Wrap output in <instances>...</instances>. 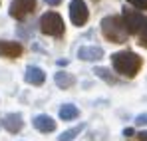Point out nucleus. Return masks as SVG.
Here are the masks:
<instances>
[{
  "mask_svg": "<svg viewBox=\"0 0 147 141\" xmlns=\"http://www.w3.org/2000/svg\"><path fill=\"white\" fill-rule=\"evenodd\" d=\"M111 64H113V70L117 74H121L125 78H135L137 72L141 70L143 62H141V58L135 52L125 50V52H115L111 56Z\"/></svg>",
  "mask_w": 147,
  "mask_h": 141,
  "instance_id": "obj_1",
  "label": "nucleus"
},
{
  "mask_svg": "<svg viewBox=\"0 0 147 141\" xmlns=\"http://www.w3.org/2000/svg\"><path fill=\"white\" fill-rule=\"evenodd\" d=\"M101 34H103L105 40H109L113 44L127 42V36H129V32L125 28V22L119 16H105L101 20Z\"/></svg>",
  "mask_w": 147,
  "mask_h": 141,
  "instance_id": "obj_2",
  "label": "nucleus"
},
{
  "mask_svg": "<svg viewBox=\"0 0 147 141\" xmlns=\"http://www.w3.org/2000/svg\"><path fill=\"white\" fill-rule=\"evenodd\" d=\"M40 30L48 36H62L64 34V20L56 12H46L40 18Z\"/></svg>",
  "mask_w": 147,
  "mask_h": 141,
  "instance_id": "obj_3",
  "label": "nucleus"
},
{
  "mask_svg": "<svg viewBox=\"0 0 147 141\" xmlns=\"http://www.w3.org/2000/svg\"><path fill=\"white\" fill-rule=\"evenodd\" d=\"M123 22H125V28H127V32L129 34H137L139 36V32H141V28H143V24H145V18L143 14H139V12H135V10H129V8H123Z\"/></svg>",
  "mask_w": 147,
  "mask_h": 141,
  "instance_id": "obj_4",
  "label": "nucleus"
},
{
  "mask_svg": "<svg viewBox=\"0 0 147 141\" xmlns=\"http://www.w3.org/2000/svg\"><path fill=\"white\" fill-rule=\"evenodd\" d=\"M36 0H12L10 4V16L16 20H24L30 12H34Z\"/></svg>",
  "mask_w": 147,
  "mask_h": 141,
  "instance_id": "obj_5",
  "label": "nucleus"
},
{
  "mask_svg": "<svg viewBox=\"0 0 147 141\" xmlns=\"http://www.w3.org/2000/svg\"><path fill=\"white\" fill-rule=\"evenodd\" d=\"M88 6L84 0H72L70 2V18L76 26H84L88 22Z\"/></svg>",
  "mask_w": 147,
  "mask_h": 141,
  "instance_id": "obj_6",
  "label": "nucleus"
},
{
  "mask_svg": "<svg viewBox=\"0 0 147 141\" xmlns=\"http://www.w3.org/2000/svg\"><path fill=\"white\" fill-rule=\"evenodd\" d=\"M24 52L22 44L18 42H8V40H0V56L2 58H18Z\"/></svg>",
  "mask_w": 147,
  "mask_h": 141,
  "instance_id": "obj_7",
  "label": "nucleus"
},
{
  "mask_svg": "<svg viewBox=\"0 0 147 141\" xmlns=\"http://www.w3.org/2000/svg\"><path fill=\"white\" fill-rule=\"evenodd\" d=\"M78 58L86 60V62H98L103 58V50L98 46H84L78 50Z\"/></svg>",
  "mask_w": 147,
  "mask_h": 141,
  "instance_id": "obj_8",
  "label": "nucleus"
},
{
  "mask_svg": "<svg viewBox=\"0 0 147 141\" xmlns=\"http://www.w3.org/2000/svg\"><path fill=\"white\" fill-rule=\"evenodd\" d=\"M24 80L28 84H32V86H42L44 80H46V74H44V70H40L36 66H28L26 74H24Z\"/></svg>",
  "mask_w": 147,
  "mask_h": 141,
  "instance_id": "obj_9",
  "label": "nucleus"
},
{
  "mask_svg": "<svg viewBox=\"0 0 147 141\" xmlns=\"http://www.w3.org/2000/svg\"><path fill=\"white\" fill-rule=\"evenodd\" d=\"M2 123H4L6 131H10V133H18L24 127V121H22V115L20 113H8Z\"/></svg>",
  "mask_w": 147,
  "mask_h": 141,
  "instance_id": "obj_10",
  "label": "nucleus"
},
{
  "mask_svg": "<svg viewBox=\"0 0 147 141\" xmlns=\"http://www.w3.org/2000/svg\"><path fill=\"white\" fill-rule=\"evenodd\" d=\"M34 127L42 133H50L56 129V121L50 117V115H36L34 117Z\"/></svg>",
  "mask_w": 147,
  "mask_h": 141,
  "instance_id": "obj_11",
  "label": "nucleus"
},
{
  "mask_svg": "<svg viewBox=\"0 0 147 141\" xmlns=\"http://www.w3.org/2000/svg\"><path fill=\"white\" fill-rule=\"evenodd\" d=\"M54 82H56V86H58V88H62V90H68V88H72V86H74L76 78H74L72 74H66V72H58V74L54 76Z\"/></svg>",
  "mask_w": 147,
  "mask_h": 141,
  "instance_id": "obj_12",
  "label": "nucleus"
},
{
  "mask_svg": "<svg viewBox=\"0 0 147 141\" xmlns=\"http://www.w3.org/2000/svg\"><path fill=\"white\" fill-rule=\"evenodd\" d=\"M78 115H80V111H78V107L72 105V103H66V105H62V107H60V117L64 119V121L76 119Z\"/></svg>",
  "mask_w": 147,
  "mask_h": 141,
  "instance_id": "obj_13",
  "label": "nucleus"
},
{
  "mask_svg": "<svg viewBox=\"0 0 147 141\" xmlns=\"http://www.w3.org/2000/svg\"><path fill=\"white\" fill-rule=\"evenodd\" d=\"M84 127H86V125H84V123H80V125L72 127V129L64 131V133H62V135H60L58 139H60V141H72L74 137H76V135H80V131H84Z\"/></svg>",
  "mask_w": 147,
  "mask_h": 141,
  "instance_id": "obj_14",
  "label": "nucleus"
},
{
  "mask_svg": "<svg viewBox=\"0 0 147 141\" xmlns=\"http://www.w3.org/2000/svg\"><path fill=\"white\" fill-rule=\"evenodd\" d=\"M94 74H96L98 78H101L103 82H107V84H115V82H117V78H115V76H111V72L105 70V68H96Z\"/></svg>",
  "mask_w": 147,
  "mask_h": 141,
  "instance_id": "obj_15",
  "label": "nucleus"
},
{
  "mask_svg": "<svg viewBox=\"0 0 147 141\" xmlns=\"http://www.w3.org/2000/svg\"><path fill=\"white\" fill-rule=\"evenodd\" d=\"M139 44L143 48H147V18H145V24H143L141 32H139Z\"/></svg>",
  "mask_w": 147,
  "mask_h": 141,
  "instance_id": "obj_16",
  "label": "nucleus"
},
{
  "mask_svg": "<svg viewBox=\"0 0 147 141\" xmlns=\"http://www.w3.org/2000/svg\"><path fill=\"white\" fill-rule=\"evenodd\" d=\"M129 4H133L137 10H147V0H127Z\"/></svg>",
  "mask_w": 147,
  "mask_h": 141,
  "instance_id": "obj_17",
  "label": "nucleus"
},
{
  "mask_svg": "<svg viewBox=\"0 0 147 141\" xmlns=\"http://www.w3.org/2000/svg\"><path fill=\"white\" fill-rule=\"evenodd\" d=\"M135 123H137V125H147V113L137 115V117H135Z\"/></svg>",
  "mask_w": 147,
  "mask_h": 141,
  "instance_id": "obj_18",
  "label": "nucleus"
},
{
  "mask_svg": "<svg viewBox=\"0 0 147 141\" xmlns=\"http://www.w3.org/2000/svg\"><path fill=\"white\" fill-rule=\"evenodd\" d=\"M137 139L139 141H147V131H139V133H137Z\"/></svg>",
  "mask_w": 147,
  "mask_h": 141,
  "instance_id": "obj_19",
  "label": "nucleus"
},
{
  "mask_svg": "<svg viewBox=\"0 0 147 141\" xmlns=\"http://www.w3.org/2000/svg\"><path fill=\"white\" fill-rule=\"evenodd\" d=\"M123 135H125V137H129V135H133V129H131V127H127V129H123Z\"/></svg>",
  "mask_w": 147,
  "mask_h": 141,
  "instance_id": "obj_20",
  "label": "nucleus"
},
{
  "mask_svg": "<svg viewBox=\"0 0 147 141\" xmlns=\"http://www.w3.org/2000/svg\"><path fill=\"white\" fill-rule=\"evenodd\" d=\"M62 0H46V4H50V6H58Z\"/></svg>",
  "mask_w": 147,
  "mask_h": 141,
  "instance_id": "obj_21",
  "label": "nucleus"
}]
</instances>
